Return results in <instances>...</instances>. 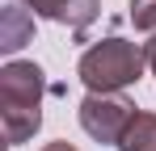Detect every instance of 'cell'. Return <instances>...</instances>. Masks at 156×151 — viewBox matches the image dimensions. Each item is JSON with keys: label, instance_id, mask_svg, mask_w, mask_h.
Instances as JSON below:
<instances>
[{"label": "cell", "instance_id": "6da1fadb", "mask_svg": "<svg viewBox=\"0 0 156 151\" xmlns=\"http://www.w3.org/2000/svg\"><path fill=\"white\" fill-rule=\"evenodd\" d=\"M42 92H47V76L38 63L13 59L0 72V118H4V143L17 147L34 139V130L42 126Z\"/></svg>", "mask_w": 156, "mask_h": 151}, {"label": "cell", "instance_id": "7a4b0ae2", "mask_svg": "<svg viewBox=\"0 0 156 151\" xmlns=\"http://www.w3.org/2000/svg\"><path fill=\"white\" fill-rule=\"evenodd\" d=\"M148 67L144 46H135L127 38H101L97 46L80 55V80L89 92H122L131 84H139V76Z\"/></svg>", "mask_w": 156, "mask_h": 151}, {"label": "cell", "instance_id": "3957f363", "mask_svg": "<svg viewBox=\"0 0 156 151\" xmlns=\"http://www.w3.org/2000/svg\"><path fill=\"white\" fill-rule=\"evenodd\" d=\"M76 113H80V126H84L89 139L118 147V139L127 134L131 118H135V105L127 97H118V92H89V97L80 101Z\"/></svg>", "mask_w": 156, "mask_h": 151}, {"label": "cell", "instance_id": "277c9868", "mask_svg": "<svg viewBox=\"0 0 156 151\" xmlns=\"http://www.w3.org/2000/svg\"><path fill=\"white\" fill-rule=\"evenodd\" d=\"M34 17H47V21H59L76 34V42H84V29L97 21V0H21Z\"/></svg>", "mask_w": 156, "mask_h": 151}, {"label": "cell", "instance_id": "5b68a950", "mask_svg": "<svg viewBox=\"0 0 156 151\" xmlns=\"http://www.w3.org/2000/svg\"><path fill=\"white\" fill-rule=\"evenodd\" d=\"M30 38H34V13L17 0V4H9V8H4V21H0V50H4V55H13V50L26 46Z\"/></svg>", "mask_w": 156, "mask_h": 151}, {"label": "cell", "instance_id": "8992f818", "mask_svg": "<svg viewBox=\"0 0 156 151\" xmlns=\"http://www.w3.org/2000/svg\"><path fill=\"white\" fill-rule=\"evenodd\" d=\"M118 151H156V113L135 109L127 134L118 139Z\"/></svg>", "mask_w": 156, "mask_h": 151}, {"label": "cell", "instance_id": "52a82bcc", "mask_svg": "<svg viewBox=\"0 0 156 151\" xmlns=\"http://www.w3.org/2000/svg\"><path fill=\"white\" fill-rule=\"evenodd\" d=\"M131 25L135 29H152L156 34V0H131Z\"/></svg>", "mask_w": 156, "mask_h": 151}, {"label": "cell", "instance_id": "ba28073f", "mask_svg": "<svg viewBox=\"0 0 156 151\" xmlns=\"http://www.w3.org/2000/svg\"><path fill=\"white\" fill-rule=\"evenodd\" d=\"M144 55H148V67L156 72V34L148 38V42H144Z\"/></svg>", "mask_w": 156, "mask_h": 151}, {"label": "cell", "instance_id": "9c48e42d", "mask_svg": "<svg viewBox=\"0 0 156 151\" xmlns=\"http://www.w3.org/2000/svg\"><path fill=\"white\" fill-rule=\"evenodd\" d=\"M42 151H76V147H72V143H47Z\"/></svg>", "mask_w": 156, "mask_h": 151}]
</instances>
